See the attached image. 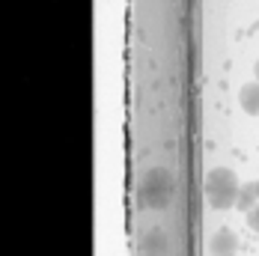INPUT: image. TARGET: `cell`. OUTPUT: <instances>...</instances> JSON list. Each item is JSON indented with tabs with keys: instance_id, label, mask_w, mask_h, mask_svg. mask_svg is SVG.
I'll list each match as a JSON object with an SVG mask.
<instances>
[{
	"instance_id": "6da1fadb",
	"label": "cell",
	"mask_w": 259,
	"mask_h": 256,
	"mask_svg": "<svg viewBox=\"0 0 259 256\" xmlns=\"http://www.w3.org/2000/svg\"><path fill=\"white\" fill-rule=\"evenodd\" d=\"M238 194H241V185L230 167H214L208 170L206 176V200L211 208H233L238 203Z\"/></svg>"
},
{
	"instance_id": "7a4b0ae2",
	"label": "cell",
	"mask_w": 259,
	"mask_h": 256,
	"mask_svg": "<svg viewBox=\"0 0 259 256\" xmlns=\"http://www.w3.org/2000/svg\"><path fill=\"white\" fill-rule=\"evenodd\" d=\"M170 194H173V176L167 167H152L143 179V200L152 205V208H161V205L170 203Z\"/></svg>"
},
{
	"instance_id": "3957f363",
	"label": "cell",
	"mask_w": 259,
	"mask_h": 256,
	"mask_svg": "<svg viewBox=\"0 0 259 256\" xmlns=\"http://www.w3.org/2000/svg\"><path fill=\"white\" fill-rule=\"evenodd\" d=\"M235 247H238V238H235L233 230H218L208 241V253L211 256H235Z\"/></svg>"
},
{
	"instance_id": "277c9868",
	"label": "cell",
	"mask_w": 259,
	"mask_h": 256,
	"mask_svg": "<svg viewBox=\"0 0 259 256\" xmlns=\"http://www.w3.org/2000/svg\"><path fill=\"white\" fill-rule=\"evenodd\" d=\"M238 102H241V107H244V113L259 116V80H250V83H244V87H241Z\"/></svg>"
},
{
	"instance_id": "5b68a950",
	"label": "cell",
	"mask_w": 259,
	"mask_h": 256,
	"mask_svg": "<svg viewBox=\"0 0 259 256\" xmlns=\"http://www.w3.org/2000/svg\"><path fill=\"white\" fill-rule=\"evenodd\" d=\"M259 205V197H256V188H253V182H247V185H241V194H238V203L235 208H241L244 215L250 211V208H256Z\"/></svg>"
},
{
	"instance_id": "8992f818",
	"label": "cell",
	"mask_w": 259,
	"mask_h": 256,
	"mask_svg": "<svg viewBox=\"0 0 259 256\" xmlns=\"http://www.w3.org/2000/svg\"><path fill=\"white\" fill-rule=\"evenodd\" d=\"M247 227H250L253 232H259V205H256V208H250V211H247Z\"/></svg>"
},
{
	"instance_id": "52a82bcc",
	"label": "cell",
	"mask_w": 259,
	"mask_h": 256,
	"mask_svg": "<svg viewBox=\"0 0 259 256\" xmlns=\"http://www.w3.org/2000/svg\"><path fill=\"white\" fill-rule=\"evenodd\" d=\"M253 188H256V197H259V179H256V182H253Z\"/></svg>"
},
{
	"instance_id": "ba28073f",
	"label": "cell",
	"mask_w": 259,
	"mask_h": 256,
	"mask_svg": "<svg viewBox=\"0 0 259 256\" xmlns=\"http://www.w3.org/2000/svg\"><path fill=\"white\" fill-rule=\"evenodd\" d=\"M256 80H259V60H256Z\"/></svg>"
}]
</instances>
